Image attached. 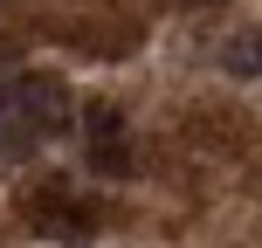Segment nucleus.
I'll list each match as a JSON object with an SVG mask.
<instances>
[{
	"mask_svg": "<svg viewBox=\"0 0 262 248\" xmlns=\"http://www.w3.org/2000/svg\"><path fill=\"white\" fill-rule=\"evenodd\" d=\"M62 124H69V90L55 76H14V83H0V166L28 159Z\"/></svg>",
	"mask_w": 262,
	"mask_h": 248,
	"instance_id": "nucleus-1",
	"label": "nucleus"
},
{
	"mask_svg": "<svg viewBox=\"0 0 262 248\" xmlns=\"http://www.w3.org/2000/svg\"><path fill=\"white\" fill-rule=\"evenodd\" d=\"M83 131H90V166L97 172H131V138H124V118L111 104L83 110Z\"/></svg>",
	"mask_w": 262,
	"mask_h": 248,
	"instance_id": "nucleus-2",
	"label": "nucleus"
},
{
	"mask_svg": "<svg viewBox=\"0 0 262 248\" xmlns=\"http://www.w3.org/2000/svg\"><path fill=\"white\" fill-rule=\"evenodd\" d=\"M28 214H35L49 235H62V241H90V235H97V214H90V207H69V193H62V186H41Z\"/></svg>",
	"mask_w": 262,
	"mask_h": 248,
	"instance_id": "nucleus-3",
	"label": "nucleus"
},
{
	"mask_svg": "<svg viewBox=\"0 0 262 248\" xmlns=\"http://www.w3.org/2000/svg\"><path fill=\"white\" fill-rule=\"evenodd\" d=\"M228 69H235V76H255L262 69V35H242L235 49H228Z\"/></svg>",
	"mask_w": 262,
	"mask_h": 248,
	"instance_id": "nucleus-4",
	"label": "nucleus"
}]
</instances>
